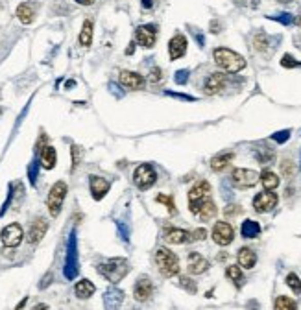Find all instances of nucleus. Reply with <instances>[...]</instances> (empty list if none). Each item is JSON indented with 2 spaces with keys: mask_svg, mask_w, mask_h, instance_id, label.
<instances>
[{
  "mask_svg": "<svg viewBox=\"0 0 301 310\" xmlns=\"http://www.w3.org/2000/svg\"><path fill=\"white\" fill-rule=\"evenodd\" d=\"M155 264L163 277H174L179 273V259L176 253H172L168 247H157L155 251Z\"/></svg>",
  "mask_w": 301,
  "mask_h": 310,
  "instance_id": "7ed1b4c3",
  "label": "nucleus"
},
{
  "mask_svg": "<svg viewBox=\"0 0 301 310\" xmlns=\"http://www.w3.org/2000/svg\"><path fill=\"white\" fill-rule=\"evenodd\" d=\"M287 284L288 286L292 288V292H294V294H301V279L297 277L296 273H288L287 275Z\"/></svg>",
  "mask_w": 301,
  "mask_h": 310,
  "instance_id": "72a5a7b5",
  "label": "nucleus"
},
{
  "mask_svg": "<svg viewBox=\"0 0 301 310\" xmlns=\"http://www.w3.org/2000/svg\"><path fill=\"white\" fill-rule=\"evenodd\" d=\"M148 81H152V84H159V81H161V70H159L157 67L152 69V72H150L148 76Z\"/></svg>",
  "mask_w": 301,
  "mask_h": 310,
  "instance_id": "a18cd8bd",
  "label": "nucleus"
},
{
  "mask_svg": "<svg viewBox=\"0 0 301 310\" xmlns=\"http://www.w3.org/2000/svg\"><path fill=\"white\" fill-rule=\"evenodd\" d=\"M96 270L109 282H121L126 277L128 270H130V264L122 257H116V259H107L104 262H100L96 266Z\"/></svg>",
  "mask_w": 301,
  "mask_h": 310,
  "instance_id": "f257e3e1",
  "label": "nucleus"
},
{
  "mask_svg": "<svg viewBox=\"0 0 301 310\" xmlns=\"http://www.w3.org/2000/svg\"><path fill=\"white\" fill-rule=\"evenodd\" d=\"M281 170H283V176L290 177L292 176V170H294V164H292L290 159H285V161L281 162Z\"/></svg>",
  "mask_w": 301,
  "mask_h": 310,
  "instance_id": "ea45409f",
  "label": "nucleus"
},
{
  "mask_svg": "<svg viewBox=\"0 0 301 310\" xmlns=\"http://www.w3.org/2000/svg\"><path fill=\"white\" fill-rule=\"evenodd\" d=\"M253 47L257 52H266L268 50V37L264 33H257L253 37Z\"/></svg>",
  "mask_w": 301,
  "mask_h": 310,
  "instance_id": "473e14b6",
  "label": "nucleus"
},
{
  "mask_svg": "<svg viewBox=\"0 0 301 310\" xmlns=\"http://www.w3.org/2000/svg\"><path fill=\"white\" fill-rule=\"evenodd\" d=\"M240 233L244 238H257L260 235V225L255 220H244L240 227Z\"/></svg>",
  "mask_w": 301,
  "mask_h": 310,
  "instance_id": "c85d7f7f",
  "label": "nucleus"
},
{
  "mask_svg": "<svg viewBox=\"0 0 301 310\" xmlns=\"http://www.w3.org/2000/svg\"><path fill=\"white\" fill-rule=\"evenodd\" d=\"M35 13H37V4H33V2H23L17 8V17L23 24H32Z\"/></svg>",
  "mask_w": 301,
  "mask_h": 310,
  "instance_id": "412c9836",
  "label": "nucleus"
},
{
  "mask_svg": "<svg viewBox=\"0 0 301 310\" xmlns=\"http://www.w3.org/2000/svg\"><path fill=\"white\" fill-rule=\"evenodd\" d=\"M205 236H207V231H205V229H194V231H190V242L204 240Z\"/></svg>",
  "mask_w": 301,
  "mask_h": 310,
  "instance_id": "a19ab883",
  "label": "nucleus"
},
{
  "mask_svg": "<svg viewBox=\"0 0 301 310\" xmlns=\"http://www.w3.org/2000/svg\"><path fill=\"white\" fill-rule=\"evenodd\" d=\"M277 194L273 190H263L253 198V209L257 213H268L277 205Z\"/></svg>",
  "mask_w": 301,
  "mask_h": 310,
  "instance_id": "f8f14e48",
  "label": "nucleus"
},
{
  "mask_svg": "<svg viewBox=\"0 0 301 310\" xmlns=\"http://www.w3.org/2000/svg\"><path fill=\"white\" fill-rule=\"evenodd\" d=\"M213 57L220 69L226 70V72H231V74L240 72L242 69H246L244 57H242L240 54H236V52L229 50V48H216Z\"/></svg>",
  "mask_w": 301,
  "mask_h": 310,
  "instance_id": "f03ea898",
  "label": "nucleus"
},
{
  "mask_svg": "<svg viewBox=\"0 0 301 310\" xmlns=\"http://www.w3.org/2000/svg\"><path fill=\"white\" fill-rule=\"evenodd\" d=\"M260 183H263L264 190H275L279 187V176L273 174L272 170H263L260 172Z\"/></svg>",
  "mask_w": 301,
  "mask_h": 310,
  "instance_id": "cd10ccee",
  "label": "nucleus"
},
{
  "mask_svg": "<svg viewBox=\"0 0 301 310\" xmlns=\"http://www.w3.org/2000/svg\"><path fill=\"white\" fill-rule=\"evenodd\" d=\"M189 272L194 275H202L209 270V262L205 257H202V253H190L189 255Z\"/></svg>",
  "mask_w": 301,
  "mask_h": 310,
  "instance_id": "aec40b11",
  "label": "nucleus"
},
{
  "mask_svg": "<svg viewBox=\"0 0 301 310\" xmlns=\"http://www.w3.org/2000/svg\"><path fill=\"white\" fill-rule=\"evenodd\" d=\"M233 157H235L233 153H220V155H216V157L211 159V168H213L214 172L226 170V168L231 164Z\"/></svg>",
  "mask_w": 301,
  "mask_h": 310,
  "instance_id": "bb28decb",
  "label": "nucleus"
},
{
  "mask_svg": "<svg viewBox=\"0 0 301 310\" xmlns=\"http://www.w3.org/2000/svg\"><path fill=\"white\" fill-rule=\"evenodd\" d=\"M141 2H143L144 10H152L153 8V0H141Z\"/></svg>",
  "mask_w": 301,
  "mask_h": 310,
  "instance_id": "de8ad7c7",
  "label": "nucleus"
},
{
  "mask_svg": "<svg viewBox=\"0 0 301 310\" xmlns=\"http://www.w3.org/2000/svg\"><path fill=\"white\" fill-rule=\"evenodd\" d=\"M94 290H96V286L89 279H82V281L76 282L74 286V294L78 299H89L94 294Z\"/></svg>",
  "mask_w": 301,
  "mask_h": 310,
  "instance_id": "393cba45",
  "label": "nucleus"
},
{
  "mask_svg": "<svg viewBox=\"0 0 301 310\" xmlns=\"http://www.w3.org/2000/svg\"><path fill=\"white\" fill-rule=\"evenodd\" d=\"M260 179V174L250 168H235L231 174V181L235 183L236 189H251L255 183Z\"/></svg>",
  "mask_w": 301,
  "mask_h": 310,
  "instance_id": "6e6552de",
  "label": "nucleus"
},
{
  "mask_svg": "<svg viewBox=\"0 0 301 310\" xmlns=\"http://www.w3.org/2000/svg\"><path fill=\"white\" fill-rule=\"evenodd\" d=\"M257 161L260 162V164H270V162L273 161V152L272 150H260V152H257Z\"/></svg>",
  "mask_w": 301,
  "mask_h": 310,
  "instance_id": "e433bc0d",
  "label": "nucleus"
},
{
  "mask_svg": "<svg viewBox=\"0 0 301 310\" xmlns=\"http://www.w3.org/2000/svg\"><path fill=\"white\" fill-rule=\"evenodd\" d=\"M48 231V222L45 218H35L30 225V231H28V240L30 244H39L43 240V236L47 235Z\"/></svg>",
  "mask_w": 301,
  "mask_h": 310,
  "instance_id": "f3484780",
  "label": "nucleus"
},
{
  "mask_svg": "<svg viewBox=\"0 0 301 310\" xmlns=\"http://www.w3.org/2000/svg\"><path fill=\"white\" fill-rule=\"evenodd\" d=\"M281 67H285V69H296V67H301V63L297 59H294L290 54H287V56H283Z\"/></svg>",
  "mask_w": 301,
  "mask_h": 310,
  "instance_id": "4c0bfd02",
  "label": "nucleus"
},
{
  "mask_svg": "<svg viewBox=\"0 0 301 310\" xmlns=\"http://www.w3.org/2000/svg\"><path fill=\"white\" fill-rule=\"evenodd\" d=\"M240 213H242V209L238 207V205H227L226 211H224L226 216H236V214H240Z\"/></svg>",
  "mask_w": 301,
  "mask_h": 310,
  "instance_id": "49530a36",
  "label": "nucleus"
},
{
  "mask_svg": "<svg viewBox=\"0 0 301 310\" xmlns=\"http://www.w3.org/2000/svg\"><path fill=\"white\" fill-rule=\"evenodd\" d=\"M89 187H91V194H93V198L96 199V201H100V199L109 192V187L111 185H109V181H106L104 177L91 176L89 177Z\"/></svg>",
  "mask_w": 301,
  "mask_h": 310,
  "instance_id": "a211bd4d",
  "label": "nucleus"
},
{
  "mask_svg": "<svg viewBox=\"0 0 301 310\" xmlns=\"http://www.w3.org/2000/svg\"><path fill=\"white\" fill-rule=\"evenodd\" d=\"M273 310H297V305L288 296H279L273 303Z\"/></svg>",
  "mask_w": 301,
  "mask_h": 310,
  "instance_id": "7c9ffc66",
  "label": "nucleus"
},
{
  "mask_svg": "<svg viewBox=\"0 0 301 310\" xmlns=\"http://www.w3.org/2000/svg\"><path fill=\"white\" fill-rule=\"evenodd\" d=\"M157 39V26L155 24H144L135 30V43L143 48H152Z\"/></svg>",
  "mask_w": 301,
  "mask_h": 310,
  "instance_id": "1a4fd4ad",
  "label": "nucleus"
},
{
  "mask_svg": "<svg viewBox=\"0 0 301 310\" xmlns=\"http://www.w3.org/2000/svg\"><path fill=\"white\" fill-rule=\"evenodd\" d=\"M121 85L126 89H131V91H141L144 89V78L137 72H131V70H122L121 72Z\"/></svg>",
  "mask_w": 301,
  "mask_h": 310,
  "instance_id": "dca6fc26",
  "label": "nucleus"
},
{
  "mask_svg": "<svg viewBox=\"0 0 301 310\" xmlns=\"http://www.w3.org/2000/svg\"><path fill=\"white\" fill-rule=\"evenodd\" d=\"M187 47H189V41H187L185 35L176 33V35L170 39V43H168V54H170V59L174 61V59H179V57L185 56Z\"/></svg>",
  "mask_w": 301,
  "mask_h": 310,
  "instance_id": "4468645a",
  "label": "nucleus"
},
{
  "mask_svg": "<svg viewBox=\"0 0 301 310\" xmlns=\"http://www.w3.org/2000/svg\"><path fill=\"white\" fill-rule=\"evenodd\" d=\"M226 76L224 74H220V72H216V74H211L207 78V81H205V87H204V91L207 94H216V93H220L224 87H226Z\"/></svg>",
  "mask_w": 301,
  "mask_h": 310,
  "instance_id": "4be33fe9",
  "label": "nucleus"
},
{
  "mask_svg": "<svg viewBox=\"0 0 301 310\" xmlns=\"http://www.w3.org/2000/svg\"><path fill=\"white\" fill-rule=\"evenodd\" d=\"M211 196V185L207 181H198L192 189L189 190V199H202Z\"/></svg>",
  "mask_w": 301,
  "mask_h": 310,
  "instance_id": "a878e982",
  "label": "nucleus"
},
{
  "mask_svg": "<svg viewBox=\"0 0 301 310\" xmlns=\"http://www.w3.org/2000/svg\"><path fill=\"white\" fill-rule=\"evenodd\" d=\"M157 179V174L150 164H139L133 172V183L137 185V189L141 190H148L150 187L155 183Z\"/></svg>",
  "mask_w": 301,
  "mask_h": 310,
  "instance_id": "0eeeda50",
  "label": "nucleus"
},
{
  "mask_svg": "<svg viewBox=\"0 0 301 310\" xmlns=\"http://www.w3.org/2000/svg\"><path fill=\"white\" fill-rule=\"evenodd\" d=\"M272 19H275V20H279L281 24H292L294 23V17H292L290 13H281V15H277V17H272Z\"/></svg>",
  "mask_w": 301,
  "mask_h": 310,
  "instance_id": "c03bdc74",
  "label": "nucleus"
},
{
  "mask_svg": "<svg viewBox=\"0 0 301 310\" xmlns=\"http://www.w3.org/2000/svg\"><path fill=\"white\" fill-rule=\"evenodd\" d=\"M153 294V282L150 281V277H139L137 279V282H135L133 286V297L139 303H144V301H148L150 297H152Z\"/></svg>",
  "mask_w": 301,
  "mask_h": 310,
  "instance_id": "ddd939ff",
  "label": "nucleus"
},
{
  "mask_svg": "<svg viewBox=\"0 0 301 310\" xmlns=\"http://www.w3.org/2000/svg\"><path fill=\"white\" fill-rule=\"evenodd\" d=\"M78 4H84V6H89V4H93L94 0H76Z\"/></svg>",
  "mask_w": 301,
  "mask_h": 310,
  "instance_id": "8fccbe9b",
  "label": "nucleus"
},
{
  "mask_svg": "<svg viewBox=\"0 0 301 310\" xmlns=\"http://www.w3.org/2000/svg\"><path fill=\"white\" fill-rule=\"evenodd\" d=\"M23 236H24V231L21 223H10V225H6L0 233V238H2V244L6 247H17V245L23 242Z\"/></svg>",
  "mask_w": 301,
  "mask_h": 310,
  "instance_id": "9b49d317",
  "label": "nucleus"
},
{
  "mask_svg": "<svg viewBox=\"0 0 301 310\" xmlns=\"http://www.w3.org/2000/svg\"><path fill=\"white\" fill-rule=\"evenodd\" d=\"M93 41V20H85L84 23V28L79 32V43L84 45V47H89Z\"/></svg>",
  "mask_w": 301,
  "mask_h": 310,
  "instance_id": "2f4dec72",
  "label": "nucleus"
},
{
  "mask_svg": "<svg viewBox=\"0 0 301 310\" xmlns=\"http://www.w3.org/2000/svg\"><path fill=\"white\" fill-rule=\"evenodd\" d=\"M67 196V183L65 181H57L56 185L52 187L47 198V207L50 211V216H57L63 207V199Z\"/></svg>",
  "mask_w": 301,
  "mask_h": 310,
  "instance_id": "423d86ee",
  "label": "nucleus"
},
{
  "mask_svg": "<svg viewBox=\"0 0 301 310\" xmlns=\"http://www.w3.org/2000/svg\"><path fill=\"white\" fill-rule=\"evenodd\" d=\"M124 303V292L118 288H109L104 294V305L106 310H121V305Z\"/></svg>",
  "mask_w": 301,
  "mask_h": 310,
  "instance_id": "6ab92c4d",
  "label": "nucleus"
},
{
  "mask_svg": "<svg viewBox=\"0 0 301 310\" xmlns=\"http://www.w3.org/2000/svg\"><path fill=\"white\" fill-rule=\"evenodd\" d=\"M226 277L229 279L236 288H242V284H244V273H242L240 266H227Z\"/></svg>",
  "mask_w": 301,
  "mask_h": 310,
  "instance_id": "c756f323",
  "label": "nucleus"
},
{
  "mask_svg": "<svg viewBox=\"0 0 301 310\" xmlns=\"http://www.w3.org/2000/svg\"><path fill=\"white\" fill-rule=\"evenodd\" d=\"M79 159H82V148L74 144V146H72V168L78 167Z\"/></svg>",
  "mask_w": 301,
  "mask_h": 310,
  "instance_id": "79ce46f5",
  "label": "nucleus"
},
{
  "mask_svg": "<svg viewBox=\"0 0 301 310\" xmlns=\"http://www.w3.org/2000/svg\"><path fill=\"white\" fill-rule=\"evenodd\" d=\"M187 79H189V70H177L176 72V84L185 85Z\"/></svg>",
  "mask_w": 301,
  "mask_h": 310,
  "instance_id": "37998d69",
  "label": "nucleus"
},
{
  "mask_svg": "<svg viewBox=\"0 0 301 310\" xmlns=\"http://www.w3.org/2000/svg\"><path fill=\"white\" fill-rule=\"evenodd\" d=\"M65 277L67 279H74L79 272V264H78V245H76V231L70 233L69 236V245H67V259H65Z\"/></svg>",
  "mask_w": 301,
  "mask_h": 310,
  "instance_id": "20e7f679",
  "label": "nucleus"
},
{
  "mask_svg": "<svg viewBox=\"0 0 301 310\" xmlns=\"http://www.w3.org/2000/svg\"><path fill=\"white\" fill-rule=\"evenodd\" d=\"M32 310H50V308H48V306L45 305V303H39V305H35Z\"/></svg>",
  "mask_w": 301,
  "mask_h": 310,
  "instance_id": "09e8293b",
  "label": "nucleus"
},
{
  "mask_svg": "<svg viewBox=\"0 0 301 310\" xmlns=\"http://www.w3.org/2000/svg\"><path fill=\"white\" fill-rule=\"evenodd\" d=\"M236 259H238V266L246 270H251L255 264H257V255H255V251L250 250V247H240Z\"/></svg>",
  "mask_w": 301,
  "mask_h": 310,
  "instance_id": "b1692460",
  "label": "nucleus"
},
{
  "mask_svg": "<svg viewBox=\"0 0 301 310\" xmlns=\"http://www.w3.org/2000/svg\"><path fill=\"white\" fill-rule=\"evenodd\" d=\"M189 209H190V213L196 214L198 218H202L204 222L213 220L214 214H216V205H214V201L211 199V196L202 199H189Z\"/></svg>",
  "mask_w": 301,
  "mask_h": 310,
  "instance_id": "39448f33",
  "label": "nucleus"
},
{
  "mask_svg": "<svg viewBox=\"0 0 301 310\" xmlns=\"http://www.w3.org/2000/svg\"><path fill=\"white\" fill-rule=\"evenodd\" d=\"M165 242L167 244H176L181 245L185 242H190V231H185V229H179V227H165Z\"/></svg>",
  "mask_w": 301,
  "mask_h": 310,
  "instance_id": "2eb2a0df",
  "label": "nucleus"
},
{
  "mask_svg": "<svg viewBox=\"0 0 301 310\" xmlns=\"http://www.w3.org/2000/svg\"><path fill=\"white\" fill-rule=\"evenodd\" d=\"M296 23H297V26H299V28H301V17H297Z\"/></svg>",
  "mask_w": 301,
  "mask_h": 310,
  "instance_id": "603ef678",
  "label": "nucleus"
},
{
  "mask_svg": "<svg viewBox=\"0 0 301 310\" xmlns=\"http://www.w3.org/2000/svg\"><path fill=\"white\" fill-rule=\"evenodd\" d=\"M288 137H290V131H288V130H285V131H279V133H273V135H272V139L275 140V142H279V144L287 142V140H288Z\"/></svg>",
  "mask_w": 301,
  "mask_h": 310,
  "instance_id": "58836bf2",
  "label": "nucleus"
},
{
  "mask_svg": "<svg viewBox=\"0 0 301 310\" xmlns=\"http://www.w3.org/2000/svg\"><path fill=\"white\" fill-rule=\"evenodd\" d=\"M179 286L181 288H185V290H189L190 294H196V282L192 281V279L189 277V275H181L179 277Z\"/></svg>",
  "mask_w": 301,
  "mask_h": 310,
  "instance_id": "c9c22d12",
  "label": "nucleus"
},
{
  "mask_svg": "<svg viewBox=\"0 0 301 310\" xmlns=\"http://www.w3.org/2000/svg\"><path fill=\"white\" fill-rule=\"evenodd\" d=\"M218 30H220V26L214 24V20H213V24H211V32H218Z\"/></svg>",
  "mask_w": 301,
  "mask_h": 310,
  "instance_id": "3c124183",
  "label": "nucleus"
},
{
  "mask_svg": "<svg viewBox=\"0 0 301 310\" xmlns=\"http://www.w3.org/2000/svg\"><path fill=\"white\" fill-rule=\"evenodd\" d=\"M211 236H213L214 244L229 245L233 242V238H235V229H233L231 223L216 222V223H214V227H213V233H211Z\"/></svg>",
  "mask_w": 301,
  "mask_h": 310,
  "instance_id": "9d476101",
  "label": "nucleus"
},
{
  "mask_svg": "<svg viewBox=\"0 0 301 310\" xmlns=\"http://www.w3.org/2000/svg\"><path fill=\"white\" fill-rule=\"evenodd\" d=\"M39 159H41V167L45 168V170H52V168L56 167V162H57L56 148H54V146H50V144H47V146L41 150V155H39Z\"/></svg>",
  "mask_w": 301,
  "mask_h": 310,
  "instance_id": "5701e85b",
  "label": "nucleus"
},
{
  "mask_svg": "<svg viewBox=\"0 0 301 310\" xmlns=\"http://www.w3.org/2000/svg\"><path fill=\"white\" fill-rule=\"evenodd\" d=\"M157 203H163L167 205V209L172 213V216H176L177 211H176V205H174V198H170V196H165V194H157Z\"/></svg>",
  "mask_w": 301,
  "mask_h": 310,
  "instance_id": "f704fd0d",
  "label": "nucleus"
}]
</instances>
